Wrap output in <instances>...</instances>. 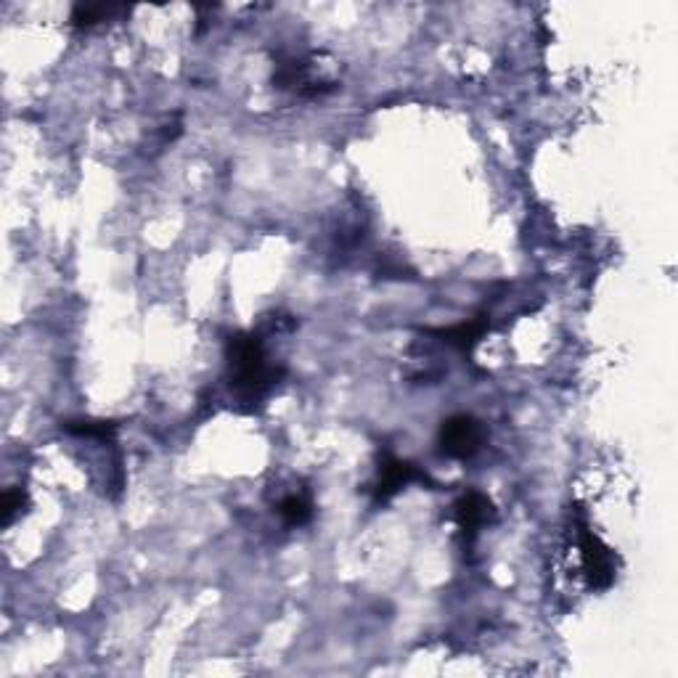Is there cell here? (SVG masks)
Masks as SVG:
<instances>
[{"label":"cell","mask_w":678,"mask_h":678,"mask_svg":"<svg viewBox=\"0 0 678 678\" xmlns=\"http://www.w3.org/2000/svg\"><path fill=\"white\" fill-rule=\"evenodd\" d=\"M453 520L456 528L461 530V535L472 544L480 535V530L496 520V507H493V501L485 493L470 491L453 504Z\"/></svg>","instance_id":"8992f818"},{"label":"cell","mask_w":678,"mask_h":678,"mask_svg":"<svg viewBox=\"0 0 678 678\" xmlns=\"http://www.w3.org/2000/svg\"><path fill=\"white\" fill-rule=\"evenodd\" d=\"M128 9H122V5H107V3H96V5H85V3H77L75 9H72V27L77 29H88V27H96V24L101 22H109L114 20V16L125 14Z\"/></svg>","instance_id":"9c48e42d"},{"label":"cell","mask_w":678,"mask_h":678,"mask_svg":"<svg viewBox=\"0 0 678 678\" xmlns=\"http://www.w3.org/2000/svg\"><path fill=\"white\" fill-rule=\"evenodd\" d=\"M424 480H427V474L419 470L416 464L398 459V456H385L379 461L377 483L372 485V493L377 501H390L396 493L409 488L411 483H424Z\"/></svg>","instance_id":"5b68a950"},{"label":"cell","mask_w":678,"mask_h":678,"mask_svg":"<svg viewBox=\"0 0 678 678\" xmlns=\"http://www.w3.org/2000/svg\"><path fill=\"white\" fill-rule=\"evenodd\" d=\"M578 535V548H581V565L585 572V581H589L591 589L604 591L615 583V557L613 548H609L600 535L594 533L585 520H581L576 525Z\"/></svg>","instance_id":"3957f363"},{"label":"cell","mask_w":678,"mask_h":678,"mask_svg":"<svg viewBox=\"0 0 678 678\" xmlns=\"http://www.w3.org/2000/svg\"><path fill=\"white\" fill-rule=\"evenodd\" d=\"M228 385L242 403H261L283 379L287 368L268 359L263 331H237L226 342Z\"/></svg>","instance_id":"6da1fadb"},{"label":"cell","mask_w":678,"mask_h":678,"mask_svg":"<svg viewBox=\"0 0 678 678\" xmlns=\"http://www.w3.org/2000/svg\"><path fill=\"white\" fill-rule=\"evenodd\" d=\"M488 329H491V318L477 316L472 320H464V324H456V326H451V329L435 331V335L440 337L443 342L453 344V348L461 350V353H470L474 344H477L480 339L485 337V331Z\"/></svg>","instance_id":"52a82bcc"},{"label":"cell","mask_w":678,"mask_h":678,"mask_svg":"<svg viewBox=\"0 0 678 678\" xmlns=\"http://www.w3.org/2000/svg\"><path fill=\"white\" fill-rule=\"evenodd\" d=\"M64 433L77 435V437H94V440H114L117 424L104 422V419H70V422H61Z\"/></svg>","instance_id":"30bf717a"},{"label":"cell","mask_w":678,"mask_h":678,"mask_svg":"<svg viewBox=\"0 0 678 678\" xmlns=\"http://www.w3.org/2000/svg\"><path fill=\"white\" fill-rule=\"evenodd\" d=\"M276 509H279L281 520L287 522L289 528L307 525V522L313 520V514H316V509H313V501H311V496H307V491L287 493Z\"/></svg>","instance_id":"ba28073f"},{"label":"cell","mask_w":678,"mask_h":678,"mask_svg":"<svg viewBox=\"0 0 678 678\" xmlns=\"http://www.w3.org/2000/svg\"><path fill=\"white\" fill-rule=\"evenodd\" d=\"M29 498H27V491L24 488H9L3 493V525L9 528L11 522H14L16 514H22L24 509H27Z\"/></svg>","instance_id":"8fae6325"},{"label":"cell","mask_w":678,"mask_h":678,"mask_svg":"<svg viewBox=\"0 0 678 678\" xmlns=\"http://www.w3.org/2000/svg\"><path fill=\"white\" fill-rule=\"evenodd\" d=\"M274 85L281 90H294L298 96L316 98L331 94L337 88V80L324 72L318 57H283L276 61Z\"/></svg>","instance_id":"7a4b0ae2"},{"label":"cell","mask_w":678,"mask_h":678,"mask_svg":"<svg viewBox=\"0 0 678 678\" xmlns=\"http://www.w3.org/2000/svg\"><path fill=\"white\" fill-rule=\"evenodd\" d=\"M440 451L451 459L467 461L480 453L485 443V427L472 414H453L443 419L440 433H437Z\"/></svg>","instance_id":"277c9868"}]
</instances>
